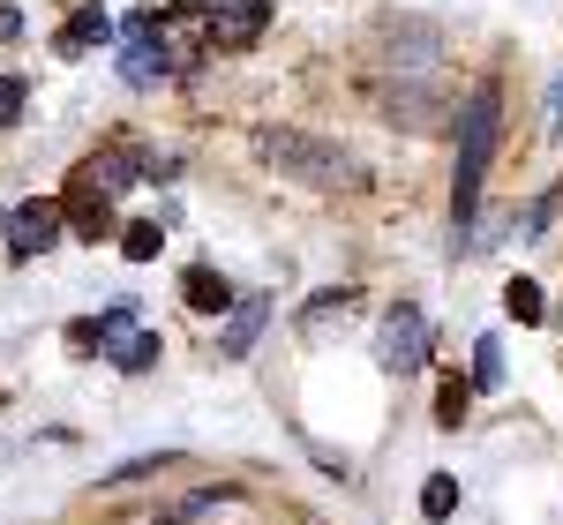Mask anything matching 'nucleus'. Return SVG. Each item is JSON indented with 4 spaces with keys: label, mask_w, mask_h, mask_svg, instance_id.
Listing matches in <instances>:
<instances>
[{
    "label": "nucleus",
    "mask_w": 563,
    "mask_h": 525,
    "mask_svg": "<svg viewBox=\"0 0 563 525\" xmlns=\"http://www.w3.org/2000/svg\"><path fill=\"white\" fill-rule=\"evenodd\" d=\"M106 353H113V368H121V376H151L166 346H158V331H129V338H113Z\"/></svg>",
    "instance_id": "nucleus-11"
},
{
    "label": "nucleus",
    "mask_w": 563,
    "mask_h": 525,
    "mask_svg": "<svg viewBox=\"0 0 563 525\" xmlns=\"http://www.w3.org/2000/svg\"><path fill=\"white\" fill-rule=\"evenodd\" d=\"M180 293H188V308H196V315H225V308H233V286L218 278L211 262H196V270L180 278Z\"/></svg>",
    "instance_id": "nucleus-10"
},
{
    "label": "nucleus",
    "mask_w": 563,
    "mask_h": 525,
    "mask_svg": "<svg viewBox=\"0 0 563 525\" xmlns=\"http://www.w3.org/2000/svg\"><path fill=\"white\" fill-rule=\"evenodd\" d=\"M496 121H504V90L481 83L459 113V180H451V256H474V211H481V174L496 158Z\"/></svg>",
    "instance_id": "nucleus-1"
},
{
    "label": "nucleus",
    "mask_w": 563,
    "mask_h": 525,
    "mask_svg": "<svg viewBox=\"0 0 563 525\" xmlns=\"http://www.w3.org/2000/svg\"><path fill=\"white\" fill-rule=\"evenodd\" d=\"M256 150L271 158V166H286V174H301V180H316V188H331V180H346L353 166L331 150V143H308V135H294V129H263L256 135Z\"/></svg>",
    "instance_id": "nucleus-2"
},
{
    "label": "nucleus",
    "mask_w": 563,
    "mask_h": 525,
    "mask_svg": "<svg viewBox=\"0 0 563 525\" xmlns=\"http://www.w3.org/2000/svg\"><path fill=\"white\" fill-rule=\"evenodd\" d=\"M451 511H459V481H451V473H429V481H421V518L443 525Z\"/></svg>",
    "instance_id": "nucleus-13"
},
{
    "label": "nucleus",
    "mask_w": 563,
    "mask_h": 525,
    "mask_svg": "<svg viewBox=\"0 0 563 525\" xmlns=\"http://www.w3.org/2000/svg\"><path fill=\"white\" fill-rule=\"evenodd\" d=\"M339 308H346V293H316V301H308V323H323V315H339Z\"/></svg>",
    "instance_id": "nucleus-20"
},
{
    "label": "nucleus",
    "mask_w": 563,
    "mask_h": 525,
    "mask_svg": "<svg viewBox=\"0 0 563 525\" xmlns=\"http://www.w3.org/2000/svg\"><path fill=\"white\" fill-rule=\"evenodd\" d=\"M263 23H271L263 0H233V8H218L211 23H203V38H211V53H241V45L263 38Z\"/></svg>",
    "instance_id": "nucleus-4"
},
{
    "label": "nucleus",
    "mask_w": 563,
    "mask_h": 525,
    "mask_svg": "<svg viewBox=\"0 0 563 525\" xmlns=\"http://www.w3.org/2000/svg\"><path fill=\"white\" fill-rule=\"evenodd\" d=\"M0 38H23V15L15 8H0Z\"/></svg>",
    "instance_id": "nucleus-21"
},
{
    "label": "nucleus",
    "mask_w": 563,
    "mask_h": 525,
    "mask_svg": "<svg viewBox=\"0 0 563 525\" xmlns=\"http://www.w3.org/2000/svg\"><path fill=\"white\" fill-rule=\"evenodd\" d=\"M151 31H158V23L143 15V23H135V45L121 53V76H129L135 90H143V83H158V76H174V53H166V38H151Z\"/></svg>",
    "instance_id": "nucleus-6"
},
{
    "label": "nucleus",
    "mask_w": 563,
    "mask_h": 525,
    "mask_svg": "<svg viewBox=\"0 0 563 525\" xmlns=\"http://www.w3.org/2000/svg\"><path fill=\"white\" fill-rule=\"evenodd\" d=\"M376 353H384V368H398V376H421V368H429V315L398 301V308L384 315V338H376Z\"/></svg>",
    "instance_id": "nucleus-3"
},
{
    "label": "nucleus",
    "mask_w": 563,
    "mask_h": 525,
    "mask_svg": "<svg viewBox=\"0 0 563 525\" xmlns=\"http://www.w3.org/2000/svg\"><path fill=\"white\" fill-rule=\"evenodd\" d=\"M113 38V23H106V8H76L68 23H60V38H53V53L60 60H76V53H90V45Z\"/></svg>",
    "instance_id": "nucleus-7"
},
{
    "label": "nucleus",
    "mask_w": 563,
    "mask_h": 525,
    "mask_svg": "<svg viewBox=\"0 0 563 525\" xmlns=\"http://www.w3.org/2000/svg\"><path fill=\"white\" fill-rule=\"evenodd\" d=\"M135 166H143L135 150H106V158H98L90 174H76V180H90L98 196H121V188H129V180H135Z\"/></svg>",
    "instance_id": "nucleus-12"
},
{
    "label": "nucleus",
    "mask_w": 563,
    "mask_h": 525,
    "mask_svg": "<svg viewBox=\"0 0 563 525\" xmlns=\"http://www.w3.org/2000/svg\"><path fill=\"white\" fill-rule=\"evenodd\" d=\"M263 323H271V308H263V301H233V308H225V331H218V353H249L263 338Z\"/></svg>",
    "instance_id": "nucleus-8"
},
{
    "label": "nucleus",
    "mask_w": 563,
    "mask_h": 525,
    "mask_svg": "<svg viewBox=\"0 0 563 525\" xmlns=\"http://www.w3.org/2000/svg\"><path fill=\"white\" fill-rule=\"evenodd\" d=\"M53 241H60V211H53V203H23V211H8V256H15V262L45 256Z\"/></svg>",
    "instance_id": "nucleus-5"
},
{
    "label": "nucleus",
    "mask_w": 563,
    "mask_h": 525,
    "mask_svg": "<svg viewBox=\"0 0 563 525\" xmlns=\"http://www.w3.org/2000/svg\"><path fill=\"white\" fill-rule=\"evenodd\" d=\"M129 331H135V301H113L98 315V346H113V338H129Z\"/></svg>",
    "instance_id": "nucleus-19"
},
{
    "label": "nucleus",
    "mask_w": 563,
    "mask_h": 525,
    "mask_svg": "<svg viewBox=\"0 0 563 525\" xmlns=\"http://www.w3.org/2000/svg\"><path fill=\"white\" fill-rule=\"evenodd\" d=\"M466 405H474V383H459V376H451L443 398H435V421H443V428H466Z\"/></svg>",
    "instance_id": "nucleus-16"
},
{
    "label": "nucleus",
    "mask_w": 563,
    "mask_h": 525,
    "mask_svg": "<svg viewBox=\"0 0 563 525\" xmlns=\"http://www.w3.org/2000/svg\"><path fill=\"white\" fill-rule=\"evenodd\" d=\"M504 308H511V323H541V315H549L533 278H511V286H504Z\"/></svg>",
    "instance_id": "nucleus-14"
},
{
    "label": "nucleus",
    "mask_w": 563,
    "mask_h": 525,
    "mask_svg": "<svg viewBox=\"0 0 563 525\" xmlns=\"http://www.w3.org/2000/svg\"><path fill=\"white\" fill-rule=\"evenodd\" d=\"M68 225H76L84 241H106V233H113V203H106L90 180H76V196H68Z\"/></svg>",
    "instance_id": "nucleus-9"
},
{
    "label": "nucleus",
    "mask_w": 563,
    "mask_h": 525,
    "mask_svg": "<svg viewBox=\"0 0 563 525\" xmlns=\"http://www.w3.org/2000/svg\"><path fill=\"white\" fill-rule=\"evenodd\" d=\"M31 105V76H0V129H15Z\"/></svg>",
    "instance_id": "nucleus-18"
},
{
    "label": "nucleus",
    "mask_w": 563,
    "mask_h": 525,
    "mask_svg": "<svg viewBox=\"0 0 563 525\" xmlns=\"http://www.w3.org/2000/svg\"><path fill=\"white\" fill-rule=\"evenodd\" d=\"M549 129H563V83H556V98H549Z\"/></svg>",
    "instance_id": "nucleus-22"
},
{
    "label": "nucleus",
    "mask_w": 563,
    "mask_h": 525,
    "mask_svg": "<svg viewBox=\"0 0 563 525\" xmlns=\"http://www.w3.org/2000/svg\"><path fill=\"white\" fill-rule=\"evenodd\" d=\"M158 248H166V241H158V225H151V219L121 225V256H129V262H151V256H158Z\"/></svg>",
    "instance_id": "nucleus-15"
},
{
    "label": "nucleus",
    "mask_w": 563,
    "mask_h": 525,
    "mask_svg": "<svg viewBox=\"0 0 563 525\" xmlns=\"http://www.w3.org/2000/svg\"><path fill=\"white\" fill-rule=\"evenodd\" d=\"M496 383H504V346L481 338V346H474V391H496Z\"/></svg>",
    "instance_id": "nucleus-17"
}]
</instances>
